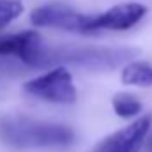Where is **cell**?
<instances>
[{"label": "cell", "instance_id": "52a82bcc", "mask_svg": "<svg viewBox=\"0 0 152 152\" xmlns=\"http://www.w3.org/2000/svg\"><path fill=\"white\" fill-rule=\"evenodd\" d=\"M41 48V36L34 30H23L11 36H0V55H16L23 62H30Z\"/></svg>", "mask_w": 152, "mask_h": 152}, {"label": "cell", "instance_id": "7a4b0ae2", "mask_svg": "<svg viewBox=\"0 0 152 152\" xmlns=\"http://www.w3.org/2000/svg\"><path fill=\"white\" fill-rule=\"evenodd\" d=\"M136 55L131 48H39L28 64L44 66L57 62H69L85 67H115L122 62H133Z\"/></svg>", "mask_w": 152, "mask_h": 152}, {"label": "cell", "instance_id": "ba28073f", "mask_svg": "<svg viewBox=\"0 0 152 152\" xmlns=\"http://www.w3.org/2000/svg\"><path fill=\"white\" fill-rule=\"evenodd\" d=\"M122 83L131 87H152V64L129 62L122 69Z\"/></svg>", "mask_w": 152, "mask_h": 152}, {"label": "cell", "instance_id": "8fae6325", "mask_svg": "<svg viewBox=\"0 0 152 152\" xmlns=\"http://www.w3.org/2000/svg\"><path fill=\"white\" fill-rule=\"evenodd\" d=\"M149 151L152 152V136H151V140H149Z\"/></svg>", "mask_w": 152, "mask_h": 152}, {"label": "cell", "instance_id": "8992f818", "mask_svg": "<svg viewBox=\"0 0 152 152\" xmlns=\"http://www.w3.org/2000/svg\"><path fill=\"white\" fill-rule=\"evenodd\" d=\"M147 12V7L138 2H124L110 7L104 12L96 14V32L97 30H127L134 27Z\"/></svg>", "mask_w": 152, "mask_h": 152}, {"label": "cell", "instance_id": "5b68a950", "mask_svg": "<svg viewBox=\"0 0 152 152\" xmlns=\"http://www.w3.org/2000/svg\"><path fill=\"white\" fill-rule=\"evenodd\" d=\"M152 126V115H143L115 131L96 145L92 152H140Z\"/></svg>", "mask_w": 152, "mask_h": 152}, {"label": "cell", "instance_id": "3957f363", "mask_svg": "<svg viewBox=\"0 0 152 152\" xmlns=\"http://www.w3.org/2000/svg\"><path fill=\"white\" fill-rule=\"evenodd\" d=\"M30 20L42 28H58L78 34L96 32V14L80 12L64 4H46L32 11Z\"/></svg>", "mask_w": 152, "mask_h": 152}, {"label": "cell", "instance_id": "6da1fadb", "mask_svg": "<svg viewBox=\"0 0 152 152\" xmlns=\"http://www.w3.org/2000/svg\"><path fill=\"white\" fill-rule=\"evenodd\" d=\"M0 142L18 151H55L75 142V131L67 126L27 117L0 118Z\"/></svg>", "mask_w": 152, "mask_h": 152}, {"label": "cell", "instance_id": "277c9868", "mask_svg": "<svg viewBox=\"0 0 152 152\" xmlns=\"http://www.w3.org/2000/svg\"><path fill=\"white\" fill-rule=\"evenodd\" d=\"M23 90L28 96H34L48 103L73 104L76 101V87L73 83V76L66 67H55L34 80H28L23 85Z\"/></svg>", "mask_w": 152, "mask_h": 152}, {"label": "cell", "instance_id": "9c48e42d", "mask_svg": "<svg viewBox=\"0 0 152 152\" xmlns=\"http://www.w3.org/2000/svg\"><path fill=\"white\" fill-rule=\"evenodd\" d=\"M113 112L120 118H131L142 112V103L131 94H117L112 99Z\"/></svg>", "mask_w": 152, "mask_h": 152}, {"label": "cell", "instance_id": "30bf717a", "mask_svg": "<svg viewBox=\"0 0 152 152\" xmlns=\"http://www.w3.org/2000/svg\"><path fill=\"white\" fill-rule=\"evenodd\" d=\"M21 12H23V4L20 0H0V28L9 25Z\"/></svg>", "mask_w": 152, "mask_h": 152}]
</instances>
